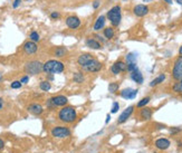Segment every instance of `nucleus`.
I'll list each match as a JSON object with an SVG mask.
<instances>
[{"mask_svg":"<svg viewBox=\"0 0 182 153\" xmlns=\"http://www.w3.org/2000/svg\"><path fill=\"white\" fill-rule=\"evenodd\" d=\"M179 55H180V56H182V46L179 48Z\"/></svg>","mask_w":182,"mask_h":153,"instance_id":"44","label":"nucleus"},{"mask_svg":"<svg viewBox=\"0 0 182 153\" xmlns=\"http://www.w3.org/2000/svg\"><path fill=\"white\" fill-rule=\"evenodd\" d=\"M38 49V46L36 44L35 41H26L24 44V52L27 54V55H32V54H35Z\"/></svg>","mask_w":182,"mask_h":153,"instance_id":"13","label":"nucleus"},{"mask_svg":"<svg viewBox=\"0 0 182 153\" xmlns=\"http://www.w3.org/2000/svg\"><path fill=\"white\" fill-rule=\"evenodd\" d=\"M111 72H112V74H114V75H118L120 73H122V72H121V69L118 68V66L116 64H115V63H114L113 65H112Z\"/></svg>","mask_w":182,"mask_h":153,"instance_id":"31","label":"nucleus"},{"mask_svg":"<svg viewBox=\"0 0 182 153\" xmlns=\"http://www.w3.org/2000/svg\"><path fill=\"white\" fill-rule=\"evenodd\" d=\"M181 83H182V81H181Z\"/></svg>","mask_w":182,"mask_h":153,"instance_id":"48","label":"nucleus"},{"mask_svg":"<svg viewBox=\"0 0 182 153\" xmlns=\"http://www.w3.org/2000/svg\"><path fill=\"white\" fill-rule=\"evenodd\" d=\"M50 17L53 18V19H57V18L60 17V15H59V12H52V15H50Z\"/></svg>","mask_w":182,"mask_h":153,"instance_id":"38","label":"nucleus"},{"mask_svg":"<svg viewBox=\"0 0 182 153\" xmlns=\"http://www.w3.org/2000/svg\"><path fill=\"white\" fill-rule=\"evenodd\" d=\"M134 106L133 105H131V106H127L126 109L124 110L123 112H122V114L118 116V124H123V123H125V122L129 120L131 116H132V114H133V112H134Z\"/></svg>","mask_w":182,"mask_h":153,"instance_id":"9","label":"nucleus"},{"mask_svg":"<svg viewBox=\"0 0 182 153\" xmlns=\"http://www.w3.org/2000/svg\"><path fill=\"white\" fill-rule=\"evenodd\" d=\"M139 115H140V118H141L142 121H149V120H151V118H152L153 111L150 107H143V109L140 110Z\"/></svg>","mask_w":182,"mask_h":153,"instance_id":"16","label":"nucleus"},{"mask_svg":"<svg viewBox=\"0 0 182 153\" xmlns=\"http://www.w3.org/2000/svg\"><path fill=\"white\" fill-rule=\"evenodd\" d=\"M72 132L71 130L68 129V127H65V126H55L52 129V135L54 138H57V139H65V138H68V136H71Z\"/></svg>","mask_w":182,"mask_h":153,"instance_id":"7","label":"nucleus"},{"mask_svg":"<svg viewBox=\"0 0 182 153\" xmlns=\"http://www.w3.org/2000/svg\"><path fill=\"white\" fill-rule=\"evenodd\" d=\"M39 38H40V37H39V35H38V32L37 31H32L31 34H30V40L31 41H38L39 40Z\"/></svg>","mask_w":182,"mask_h":153,"instance_id":"33","label":"nucleus"},{"mask_svg":"<svg viewBox=\"0 0 182 153\" xmlns=\"http://www.w3.org/2000/svg\"><path fill=\"white\" fill-rule=\"evenodd\" d=\"M66 54H67V49L65 47H63V46H59V47L55 48V50H54V55L56 57H59V58L66 56Z\"/></svg>","mask_w":182,"mask_h":153,"instance_id":"21","label":"nucleus"},{"mask_svg":"<svg viewBox=\"0 0 182 153\" xmlns=\"http://www.w3.org/2000/svg\"><path fill=\"white\" fill-rule=\"evenodd\" d=\"M114 35H115L114 29L112 27H106L105 29H104V36H105L106 39H112L114 37Z\"/></svg>","mask_w":182,"mask_h":153,"instance_id":"25","label":"nucleus"},{"mask_svg":"<svg viewBox=\"0 0 182 153\" xmlns=\"http://www.w3.org/2000/svg\"><path fill=\"white\" fill-rule=\"evenodd\" d=\"M2 107H3V100L0 97V110L2 109Z\"/></svg>","mask_w":182,"mask_h":153,"instance_id":"42","label":"nucleus"},{"mask_svg":"<svg viewBox=\"0 0 182 153\" xmlns=\"http://www.w3.org/2000/svg\"><path fill=\"white\" fill-rule=\"evenodd\" d=\"M10 87H11V89H20V87H21V82H20V81H15V82L11 83Z\"/></svg>","mask_w":182,"mask_h":153,"instance_id":"35","label":"nucleus"},{"mask_svg":"<svg viewBox=\"0 0 182 153\" xmlns=\"http://www.w3.org/2000/svg\"><path fill=\"white\" fill-rule=\"evenodd\" d=\"M94 37H95V39H96V40H98L100 43H104V41H105V39H104L103 37H102V36H100V35H95Z\"/></svg>","mask_w":182,"mask_h":153,"instance_id":"36","label":"nucleus"},{"mask_svg":"<svg viewBox=\"0 0 182 153\" xmlns=\"http://www.w3.org/2000/svg\"><path fill=\"white\" fill-rule=\"evenodd\" d=\"M94 59V57L92 56L91 54H82L81 56L77 58V63H78V65L81 66V67H83V66H85L86 64H88V63L91 62V60H93Z\"/></svg>","mask_w":182,"mask_h":153,"instance_id":"17","label":"nucleus"},{"mask_svg":"<svg viewBox=\"0 0 182 153\" xmlns=\"http://www.w3.org/2000/svg\"><path fill=\"white\" fill-rule=\"evenodd\" d=\"M27 110H28V112L32 115H40L44 112V107H43L40 104H37V103L30 104V105L27 107Z\"/></svg>","mask_w":182,"mask_h":153,"instance_id":"15","label":"nucleus"},{"mask_svg":"<svg viewBox=\"0 0 182 153\" xmlns=\"http://www.w3.org/2000/svg\"><path fill=\"white\" fill-rule=\"evenodd\" d=\"M138 68V66H136V63H130V64H127V69L126 71L129 72V73H132L133 71H135Z\"/></svg>","mask_w":182,"mask_h":153,"instance_id":"34","label":"nucleus"},{"mask_svg":"<svg viewBox=\"0 0 182 153\" xmlns=\"http://www.w3.org/2000/svg\"><path fill=\"white\" fill-rule=\"evenodd\" d=\"M77 112L73 106H64L58 112V120L63 123L72 124L76 121Z\"/></svg>","mask_w":182,"mask_h":153,"instance_id":"1","label":"nucleus"},{"mask_svg":"<svg viewBox=\"0 0 182 153\" xmlns=\"http://www.w3.org/2000/svg\"><path fill=\"white\" fill-rule=\"evenodd\" d=\"M106 17L109 18V20L112 23L113 26H118L122 20V15H121V7L120 6H114L111 8L107 12Z\"/></svg>","mask_w":182,"mask_h":153,"instance_id":"4","label":"nucleus"},{"mask_svg":"<svg viewBox=\"0 0 182 153\" xmlns=\"http://www.w3.org/2000/svg\"><path fill=\"white\" fill-rule=\"evenodd\" d=\"M86 46L92 49H101L102 48V45L98 40H96L95 38H89L86 40Z\"/></svg>","mask_w":182,"mask_h":153,"instance_id":"20","label":"nucleus"},{"mask_svg":"<svg viewBox=\"0 0 182 153\" xmlns=\"http://www.w3.org/2000/svg\"><path fill=\"white\" fill-rule=\"evenodd\" d=\"M21 2V0H15V1H14V3H12V7H14V8H17L18 6H19V3Z\"/></svg>","mask_w":182,"mask_h":153,"instance_id":"39","label":"nucleus"},{"mask_svg":"<svg viewBox=\"0 0 182 153\" xmlns=\"http://www.w3.org/2000/svg\"><path fill=\"white\" fill-rule=\"evenodd\" d=\"M43 68H44V64L39 60H30L25 65V72L29 75H37L41 73Z\"/></svg>","mask_w":182,"mask_h":153,"instance_id":"3","label":"nucleus"},{"mask_svg":"<svg viewBox=\"0 0 182 153\" xmlns=\"http://www.w3.org/2000/svg\"><path fill=\"white\" fill-rule=\"evenodd\" d=\"M164 81H165V75L164 74H161V75H159L158 77H155V78H154V80L150 83V86L151 87H154V86L161 84V83L164 82Z\"/></svg>","mask_w":182,"mask_h":153,"instance_id":"23","label":"nucleus"},{"mask_svg":"<svg viewBox=\"0 0 182 153\" xmlns=\"http://www.w3.org/2000/svg\"><path fill=\"white\" fill-rule=\"evenodd\" d=\"M130 76H131V80H132L133 82L136 83V84H142L144 81L143 75H142V73L140 72L139 68H136V69L133 71L132 73H130Z\"/></svg>","mask_w":182,"mask_h":153,"instance_id":"18","label":"nucleus"},{"mask_svg":"<svg viewBox=\"0 0 182 153\" xmlns=\"http://www.w3.org/2000/svg\"><path fill=\"white\" fill-rule=\"evenodd\" d=\"M110 121H111V115L107 114V116H106V123H109Z\"/></svg>","mask_w":182,"mask_h":153,"instance_id":"43","label":"nucleus"},{"mask_svg":"<svg viewBox=\"0 0 182 153\" xmlns=\"http://www.w3.org/2000/svg\"><path fill=\"white\" fill-rule=\"evenodd\" d=\"M118 110H120V104L118 102H114L113 105H112V109H111V113L112 114H115V113L118 112Z\"/></svg>","mask_w":182,"mask_h":153,"instance_id":"32","label":"nucleus"},{"mask_svg":"<svg viewBox=\"0 0 182 153\" xmlns=\"http://www.w3.org/2000/svg\"><path fill=\"white\" fill-rule=\"evenodd\" d=\"M172 91L176 92V93H182V83L181 82L176 83V84L172 86Z\"/></svg>","mask_w":182,"mask_h":153,"instance_id":"29","label":"nucleus"},{"mask_svg":"<svg viewBox=\"0 0 182 153\" xmlns=\"http://www.w3.org/2000/svg\"><path fill=\"white\" fill-rule=\"evenodd\" d=\"M73 81L75 83L81 84V83H84L85 76H84V74H83L82 72H76V73H74V75H73Z\"/></svg>","mask_w":182,"mask_h":153,"instance_id":"22","label":"nucleus"},{"mask_svg":"<svg viewBox=\"0 0 182 153\" xmlns=\"http://www.w3.org/2000/svg\"><path fill=\"white\" fill-rule=\"evenodd\" d=\"M105 23H106V16L101 15L100 17L96 19V21H95L93 29H94L95 31H98V30L103 29L104 26H105Z\"/></svg>","mask_w":182,"mask_h":153,"instance_id":"19","label":"nucleus"},{"mask_svg":"<svg viewBox=\"0 0 182 153\" xmlns=\"http://www.w3.org/2000/svg\"><path fill=\"white\" fill-rule=\"evenodd\" d=\"M39 87H40L41 91L48 92L52 89V85H50V83L48 82V81H44V82H41L40 84H39Z\"/></svg>","mask_w":182,"mask_h":153,"instance_id":"27","label":"nucleus"},{"mask_svg":"<svg viewBox=\"0 0 182 153\" xmlns=\"http://www.w3.org/2000/svg\"><path fill=\"white\" fill-rule=\"evenodd\" d=\"M28 81H29V77L28 76H24V77H21V84H26V83H28Z\"/></svg>","mask_w":182,"mask_h":153,"instance_id":"37","label":"nucleus"},{"mask_svg":"<svg viewBox=\"0 0 182 153\" xmlns=\"http://www.w3.org/2000/svg\"><path fill=\"white\" fill-rule=\"evenodd\" d=\"M154 147H155L158 150L164 151V150H168V149L171 147V142H170V140H168V139H165V138H160V139H158V140H155Z\"/></svg>","mask_w":182,"mask_h":153,"instance_id":"10","label":"nucleus"},{"mask_svg":"<svg viewBox=\"0 0 182 153\" xmlns=\"http://www.w3.org/2000/svg\"><path fill=\"white\" fill-rule=\"evenodd\" d=\"M133 12H134V15L138 16V17H144V16L147 15V12H149V7H147L145 5H136V6L133 8Z\"/></svg>","mask_w":182,"mask_h":153,"instance_id":"14","label":"nucleus"},{"mask_svg":"<svg viewBox=\"0 0 182 153\" xmlns=\"http://www.w3.org/2000/svg\"><path fill=\"white\" fill-rule=\"evenodd\" d=\"M120 95L123 98H125V100H133V98H135L136 97V95H138V89H124L121 91Z\"/></svg>","mask_w":182,"mask_h":153,"instance_id":"12","label":"nucleus"},{"mask_svg":"<svg viewBox=\"0 0 182 153\" xmlns=\"http://www.w3.org/2000/svg\"><path fill=\"white\" fill-rule=\"evenodd\" d=\"M1 80H2V75L0 74V82H1Z\"/></svg>","mask_w":182,"mask_h":153,"instance_id":"47","label":"nucleus"},{"mask_svg":"<svg viewBox=\"0 0 182 153\" xmlns=\"http://www.w3.org/2000/svg\"><path fill=\"white\" fill-rule=\"evenodd\" d=\"M118 87H120V86H118V83H114V82L111 83L109 85V92L110 93H116V92L118 91Z\"/></svg>","mask_w":182,"mask_h":153,"instance_id":"28","label":"nucleus"},{"mask_svg":"<svg viewBox=\"0 0 182 153\" xmlns=\"http://www.w3.org/2000/svg\"><path fill=\"white\" fill-rule=\"evenodd\" d=\"M176 1L179 3V5H181V6H182V0H176Z\"/></svg>","mask_w":182,"mask_h":153,"instance_id":"45","label":"nucleus"},{"mask_svg":"<svg viewBox=\"0 0 182 153\" xmlns=\"http://www.w3.org/2000/svg\"><path fill=\"white\" fill-rule=\"evenodd\" d=\"M164 1L165 2H168V3H170V5L172 3V0H164Z\"/></svg>","mask_w":182,"mask_h":153,"instance_id":"46","label":"nucleus"},{"mask_svg":"<svg viewBox=\"0 0 182 153\" xmlns=\"http://www.w3.org/2000/svg\"><path fill=\"white\" fill-rule=\"evenodd\" d=\"M181 131H182L181 127H178V126H171L170 129H169V133H170L171 135H176V134L180 133Z\"/></svg>","mask_w":182,"mask_h":153,"instance_id":"30","label":"nucleus"},{"mask_svg":"<svg viewBox=\"0 0 182 153\" xmlns=\"http://www.w3.org/2000/svg\"><path fill=\"white\" fill-rule=\"evenodd\" d=\"M136 58H138L136 53H129L126 55V57H125L126 64H130V63H136Z\"/></svg>","mask_w":182,"mask_h":153,"instance_id":"26","label":"nucleus"},{"mask_svg":"<svg viewBox=\"0 0 182 153\" xmlns=\"http://www.w3.org/2000/svg\"><path fill=\"white\" fill-rule=\"evenodd\" d=\"M66 25L71 29H77L81 26V19L77 16H69L66 18Z\"/></svg>","mask_w":182,"mask_h":153,"instance_id":"11","label":"nucleus"},{"mask_svg":"<svg viewBox=\"0 0 182 153\" xmlns=\"http://www.w3.org/2000/svg\"><path fill=\"white\" fill-rule=\"evenodd\" d=\"M68 103V98L65 95H56V96L50 97L49 100L46 102L47 107L49 109H54L57 106H65Z\"/></svg>","mask_w":182,"mask_h":153,"instance_id":"5","label":"nucleus"},{"mask_svg":"<svg viewBox=\"0 0 182 153\" xmlns=\"http://www.w3.org/2000/svg\"><path fill=\"white\" fill-rule=\"evenodd\" d=\"M98 7H100V1H98V0H96V1H94V3H93V8L97 9Z\"/></svg>","mask_w":182,"mask_h":153,"instance_id":"40","label":"nucleus"},{"mask_svg":"<svg viewBox=\"0 0 182 153\" xmlns=\"http://www.w3.org/2000/svg\"><path fill=\"white\" fill-rule=\"evenodd\" d=\"M172 77L176 81H182V56H179L174 60L172 67Z\"/></svg>","mask_w":182,"mask_h":153,"instance_id":"6","label":"nucleus"},{"mask_svg":"<svg viewBox=\"0 0 182 153\" xmlns=\"http://www.w3.org/2000/svg\"><path fill=\"white\" fill-rule=\"evenodd\" d=\"M82 69L84 72H89V73H97V72H100L102 69V63L94 58L88 64H86L85 66H83Z\"/></svg>","mask_w":182,"mask_h":153,"instance_id":"8","label":"nucleus"},{"mask_svg":"<svg viewBox=\"0 0 182 153\" xmlns=\"http://www.w3.org/2000/svg\"><path fill=\"white\" fill-rule=\"evenodd\" d=\"M3 147H5V142H3L2 139H0V150H2Z\"/></svg>","mask_w":182,"mask_h":153,"instance_id":"41","label":"nucleus"},{"mask_svg":"<svg viewBox=\"0 0 182 153\" xmlns=\"http://www.w3.org/2000/svg\"><path fill=\"white\" fill-rule=\"evenodd\" d=\"M150 101H151V97L150 96L143 97V98H142V100L140 101L138 104H136V107H139V109H143V107H145L147 104L150 103Z\"/></svg>","mask_w":182,"mask_h":153,"instance_id":"24","label":"nucleus"},{"mask_svg":"<svg viewBox=\"0 0 182 153\" xmlns=\"http://www.w3.org/2000/svg\"><path fill=\"white\" fill-rule=\"evenodd\" d=\"M65 69V66L62 62L59 60H56V59H50V60H47V62L44 64V68L43 71L45 72L48 75H53V74H59L63 73Z\"/></svg>","mask_w":182,"mask_h":153,"instance_id":"2","label":"nucleus"}]
</instances>
